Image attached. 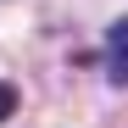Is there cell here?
Masks as SVG:
<instances>
[{"label":"cell","instance_id":"cell-2","mask_svg":"<svg viewBox=\"0 0 128 128\" xmlns=\"http://www.w3.org/2000/svg\"><path fill=\"white\" fill-rule=\"evenodd\" d=\"M6 117H17V89L0 78V122H6Z\"/></svg>","mask_w":128,"mask_h":128},{"label":"cell","instance_id":"cell-1","mask_svg":"<svg viewBox=\"0 0 128 128\" xmlns=\"http://www.w3.org/2000/svg\"><path fill=\"white\" fill-rule=\"evenodd\" d=\"M106 72H112V84H128V17H117L106 34Z\"/></svg>","mask_w":128,"mask_h":128}]
</instances>
